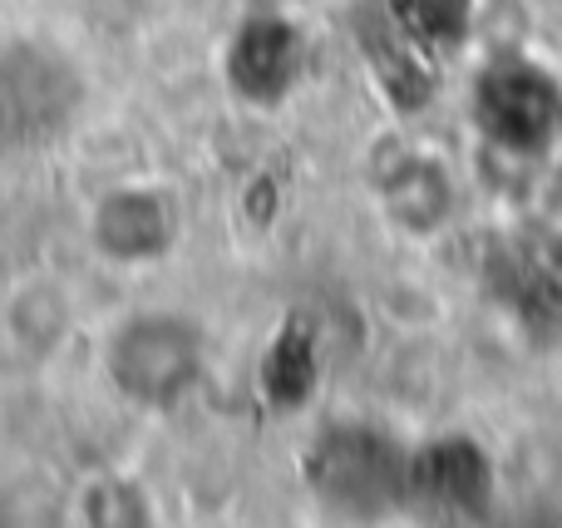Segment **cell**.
<instances>
[{
    "mask_svg": "<svg viewBox=\"0 0 562 528\" xmlns=\"http://www.w3.org/2000/svg\"><path fill=\"white\" fill-rule=\"evenodd\" d=\"M479 124L508 154H543L562 128V89L533 65L494 69L479 85Z\"/></svg>",
    "mask_w": 562,
    "mask_h": 528,
    "instance_id": "1",
    "label": "cell"
},
{
    "mask_svg": "<svg viewBox=\"0 0 562 528\" xmlns=\"http://www.w3.org/2000/svg\"><path fill=\"white\" fill-rule=\"evenodd\" d=\"M419 474H425L429 490L445 504H454V509H479V504L488 499V460L464 440L439 445Z\"/></svg>",
    "mask_w": 562,
    "mask_h": 528,
    "instance_id": "2",
    "label": "cell"
}]
</instances>
